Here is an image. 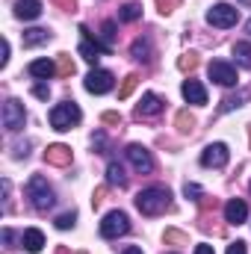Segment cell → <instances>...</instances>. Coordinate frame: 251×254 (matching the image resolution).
<instances>
[{
	"label": "cell",
	"instance_id": "6da1fadb",
	"mask_svg": "<svg viewBox=\"0 0 251 254\" xmlns=\"http://www.w3.org/2000/svg\"><path fill=\"white\" fill-rule=\"evenodd\" d=\"M169 204H172V195L166 187H148L136 195V210L142 216H160L169 210Z\"/></svg>",
	"mask_w": 251,
	"mask_h": 254
},
{
	"label": "cell",
	"instance_id": "7a4b0ae2",
	"mask_svg": "<svg viewBox=\"0 0 251 254\" xmlns=\"http://www.w3.org/2000/svg\"><path fill=\"white\" fill-rule=\"evenodd\" d=\"M27 198H30V204L39 210V213H45V210H51L54 207V190L48 187V181L42 178V175H33L30 178V184H27Z\"/></svg>",
	"mask_w": 251,
	"mask_h": 254
},
{
	"label": "cell",
	"instance_id": "3957f363",
	"mask_svg": "<svg viewBox=\"0 0 251 254\" xmlns=\"http://www.w3.org/2000/svg\"><path fill=\"white\" fill-rule=\"evenodd\" d=\"M80 119H83V113H80V107L74 101H63V104H57L51 110V127L60 130V133L71 130L74 125H80Z\"/></svg>",
	"mask_w": 251,
	"mask_h": 254
},
{
	"label": "cell",
	"instance_id": "277c9868",
	"mask_svg": "<svg viewBox=\"0 0 251 254\" xmlns=\"http://www.w3.org/2000/svg\"><path fill=\"white\" fill-rule=\"evenodd\" d=\"M127 231H130V219H127L122 210H113V213H107V216H104V222H101V237H104V240L125 237Z\"/></svg>",
	"mask_w": 251,
	"mask_h": 254
},
{
	"label": "cell",
	"instance_id": "5b68a950",
	"mask_svg": "<svg viewBox=\"0 0 251 254\" xmlns=\"http://www.w3.org/2000/svg\"><path fill=\"white\" fill-rule=\"evenodd\" d=\"M207 21H210L213 27H219V30H228V27H234V24L240 21V9L231 6V3H216V6L207 12Z\"/></svg>",
	"mask_w": 251,
	"mask_h": 254
},
{
	"label": "cell",
	"instance_id": "8992f818",
	"mask_svg": "<svg viewBox=\"0 0 251 254\" xmlns=\"http://www.w3.org/2000/svg\"><path fill=\"white\" fill-rule=\"evenodd\" d=\"M228 160H231V151H228V145H225V142L207 145V148L201 151V166H204V169H225V166H228Z\"/></svg>",
	"mask_w": 251,
	"mask_h": 254
},
{
	"label": "cell",
	"instance_id": "52a82bcc",
	"mask_svg": "<svg viewBox=\"0 0 251 254\" xmlns=\"http://www.w3.org/2000/svg\"><path fill=\"white\" fill-rule=\"evenodd\" d=\"M27 122V113H24V104L21 101H15V98H9L6 104H3V127L9 130V133H18L21 127Z\"/></svg>",
	"mask_w": 251,
	"mask_h": 254
},
{
	"label": "cell",
	"instance_id": "ba28073f",
	"mask_svg": "<svg viewBox=\"0 0 251 254\" xmlns=\"http://www.w3.org/2000/svg\"><path fill=\"white\" fill-rule=\"evenodd\" d=\"M86 92H92V95H107V92H113V86H116V77L110 74V71H101V68H95V71H89L86 74Z\"/></svg>",
	"mask_w": 251,
	"mask_h": 254
},
{
	"label": "cell",
	"instance_id": "9c48e42d",
	"mask_svg": "<svg viewBox=\"0 0 251 254\" xmlns=\"http://www.w3.org/2000/svg\"><path fill=\"white\" fill-rule=\"evenodd\" d=\"M125 154H127V160L133 163L136 172H142V175L154 172V157H151V151H148L145 145H127Z\"/></svg>",
	"mask_w": 251,
	"mask_h": 254
},
{
	"label": "cell",
	"instance_id": "30bf717a",
	"mask_svg": "<svg viewBox=\"0 0 251 254\" xmlns=\"http://www.w3.org/2000/svg\"><path fill=\"white\" fill-rule=\"evenodd\" d=\"M207 71H210V80H216L219 86H237V68H234L231 63L213 60Z\"/></svg>",
	"mask_w": 251,
	"mask_h": 254
},
{
	"label": "cell",
	"instance_id": "8fae6325",
	"mask_svg": "<svg viewBox=\"0 0 251 254\" xmlns=\"http://www.w3.org/2000/svg\"><path fill=\"white\" fill-rule=\"evenodd\" d=\"M163 107H166V101H163L160 95L148 92V95H142V101L136 104V119H151V116H160V113H163Z\"/></svg>",
	"mask_w": 251,
	"mask_h": 254
},
{
	"label": "cell",
	"instance_id": "7c38bea8",
	"mask_svg": "<svg viewBox=\"0 0 251 254\" xmlns=\"http://www.w3.org/2000/svg\"><path fill=\"white\" fill-rule=\"evenodd\" d=\"M249 219V204L243 201V198H231L228 204H225V222H231V225H243Z\"/></svg>",
	"mask_w": 251,
	"mask_h": 254
},
{
	"label": "cell",
	"instance_id": "4fadbf2b",
	"mask_svg": "<svg viewBox=\"0 0 251 254\" xmlns=\"http://www.w3.org/2000/svg\"><path fill=\"white\" fill-rule=\"evenodd\" d=\"M181 92H184V98H187L189 104H195V107H204L207 104V89L198 80H184Z\"/></svg>",
	"mask_w": 251,
	"mask_h": 254
},
{
	"label": "cell",
	"instance_id": "5bb4252c",
	"mask_svg": "<svg viewBox=\"0 0 251 254\" xmlns=\"http://www.w3.org/2000/svg\"><path fill=\"white\" fill-rule=\"evenodd\" d=\"M15 15H18L21 21H36V18L42 15V3H39V0H18V3H15Z\"/></svg>",
	"mask_w": 251,
	"mask_h": 254
},
{
	"label": "cell",
	"instance_id": "9a60e30c",
	"mask_svg": "<svg viewBox=\"0 0 251 254\" xmlns=\"http://www.w3.org/2000/svg\"><path fill=\"white\" fill-rule=\"evenodd\" d=\"M21 246L27 249V252H42L45 249V234L39 231V228H27L24 234H21Z\"/></svg>",
	"mask_w": 251,
	"mask_h": 254
},
{
	"label": "cell",
	"instance_id": "2e32d148",
	"mask_svg": "<svg viewBox=\"0 0 251 254\" xmlns=\"http://www.w3.org/2000/svg\"><path fill=\"white\" fill-rule=\"evenodd\" d=\"M45 163H51V166H68L71 163V148L68 145H51L45 151Z\"/></svg>",
	"mask_w": 251,
	"mask_h": 254
},
{
	"label": "cell",
	"instance_id": "e0dca14e",
	"mask_svg": "<svg viewBox=\"0 0 251 254\" xmlns=\"http://www.w3.org/2000/svg\"><path fill=\"white\" fill-rule=\"evenodd\" d=\"M36 80H51L54 74H57V65L51 63V60H36V63H30V68H27Z\"/></svg>",
	"mask_w": 251,
	"mask_h": 254
},
{
	"label": "cell",
	"instance_id": "ac0fdd59",
	"mask_svg": "<svg viewBox=\"0 0 251 254\" xmlns=\"http://www.w3.org/2000/svg\"><path fill=\"white\" fill-rule=\"evenodd\" d=\"M21 42H24V48H39V45L51 42V33L42 30V27H33V30H27V33L21 36Z\"/></svg>",
	"mask_w": 251,
	"mask_h": 254
},
{
	"label": "cell",
	"instance_id": "d6986e66",
	"mask_svg": "<svg viewBox=\"0 0 251 254\" xmlns=\"http://www.w3.org/2000/svg\"><path fill=\"white\" fill-rule=\"evenodd\" d=\"M107 184H110V187H119V190L127 187V175L119 163H110V166H107Z\"/></svg>",
	"mask_w": 251,
	"mask_h": 254
},
{
	"label": "cell",
	"instance_id": "ffe728a7",
	"mask_svg": "<svg viewBox=\"0 0 251 254\" xmlns=\"http://www.w3.org/2000/svg\"><path fill=\"white\" fill-rule=\"evenodd\" d=\"M130 54H133V60H139V63H151V45H148L145 39H136V42L130 45Z\"/></svg>",
	"mask_w": 251,
	"mask_h": 254
},
{
	"label": "cell",
	"instance_id": "44dd1931",
	"mask_svg": "<svg viewBox=\"0 0 251 254\" xmlns=\"http://www.w3.org/2000/svg\"><path fill=\"white\" fill-rule=\"evenodd\" d=\"M142 18V3H127V6H122L119 9V21H139Z\"/></svg>",
	"mask_w": 251,
	"mask_h": 254
},
{
	"label": "cell",
	"instance_id": "7402d4cb",
	"mask_svg": "<svg viewBox=\"0 0 251 254\" xmlns=\"http://www.w3.org/2000/svg\"><path fill=\"white\" fill-rule=\"evenodd\" d=\"M234 57H237V63L243 68H251V45L249 42H237L234 45Z\"/></svg>",
	"mask_w": 251,
	"mask_h": 254
},
{
	"label": "cell",
	"instance_id": "603a6c76",
	"mask_svg": "<svg viewBox=\"0 0 251 254\" xmlns=\"http://www.w3.org/2000/svg\"><path fill=\"white\" fill-rule=\"evenodd\" d=\"M175 125H178V130H181V133H192V127H195V119L189 116L187 110H181V113H178V119H175Z\"/></svg>",
	"mask_w": 251,
	"mask_h": 254
},
{
	"label": "cell",
	"instance_id": "cb8c5ba5",
	"mask_svg": "<svg viewBox=\"0 0 251 254\" xmlns=\"http://www.w3.org/2000/svg\"><path fill=\"white\" fill-rule=\"evenodd\" d=\"M136 83H139V74H127L125 83H122V89H119V98L125 101V98H130V92L136 89Z\"/></svg>",
	"mask_w": 251,
	"mask_h": 254
},
{
	"label": "cell",
	"instance_id": "d4e9b609",
	"mask_svg": "<svg viewBox=\"0 0 251 254\" xmlns=\"http://www.w3.org/2000/svg\"><path fill=\"white\" fill-rule=\"evenodd\" d=\"M57 71H60L63 77H71V74H74V63H71L68 54H60V57H57Z\"/></svg>",
	"mask_w": 251,
	"mask_h": 254
},
{
	"label": "cell",
	"instance_id": "484cf974",
	"mask_svg": "<svg viewBox=\"0 0 251 254\" xmlns=\"http://www.w3.org/2000/svg\"><path fill=\"white\" fill-rule=\"evenodd\" d=\"M101 36H104V45L113 48V42H116V21H107V24L101 27Z\"/></svg>",
	"mask_w": 251,
	"mask_h": 254
},
{
	"label": "cell",
	"instance_id": "4316f807",
	"mask_svg": "<svg viewBox=\"0 0 251 254\" xmlns=\"http://www.w3.org/2000/svg\"><path fill=\"white\" fill-rule=\"evenodd\" d=\"M184 195L192 198V201H201V198H204V190H201L198 184H187V187H184Z\"/></svg>",
	"mask_w": 251,
	"mask_h": 254
},
{
	"label": "cell",
	"instance_id": "83f0119b",
	"mask_svg": "<svg viewBox=\"0 0 251 254\" xmlns=\"http://www.w3.org/2000/svg\"><path fill=\"white\" fill-rule=\"evenodd\" d=\"M74 222H77L74 213H63V216L57 219V228H60V231H68V228H74Z\"/></svg>",
	"mask_w": 251,
	"mask_h": 254
},
{
	"label": "cell",
	"instance_id": "f1b7e54d",
	"mask_svg": "<svg viewBox=\"0 0 251 254\" xmlns=\"http://www.w3.org/2000/svg\"><path fill=\"white\" fill-rule=\"evenodd\" d=\"M178 3H181V0H157V6H160V12H163V15L175 12V9H178Z\"/></svg>",
	"mask_w": 251,
	"mask_h": 254
},
{
	"label": "cell",
	"instance_id": "f546056e",
	"mask_svg": "<svg viewBox=\"0 0 251 254\" xmlns=\"http://www.w3.org/2000/svg\"><path fill=\"white\" fill-rule=\"evenodd\" d=\"M178 65H181L184 71H192V68H198V57H195V54H187V57H184Z\"/></svg>",
	"mask_w": 251,
	"mask_h": 254
},
{
	"label": "cell",
	"instance_id": "4dcf8cb0",
	"mask_svg": "<svg viewBox=\"0 0 251 254\" xmlns=\"http://www.w3.org/2000/svg\"><path fill=\"white\" fill-rule=\"evenodd\" d=\"M228 254H249V252H246V243H243V240L231 243V246H228Z\"/></svg>",
	"mask_w": 251,
	"mask_h": 254
},
{
	"label": "cell",
	"instance_id": "1f68e13d",
	"mask_svg": "<svg viewBox=\"0 0 251 254\" xmlns=\"http://www.w3.org/2000/svg\"><path fill=\"white\" fill-rule=\"evenodd\" d=\"M33 95H36V98H42V101H48V95H51V89H48L45 83H39V86L33 89Z\"/></svg>",
	"mask_w": 251,
	"mask_h": 254
},
{
	"label": "cell",
	"instance_id": "d6a6232c",
	"mask_svg": "<svg viewBox=\"0 0 251 254\" xmlns=\"http://www.w3.org/2000/svg\"><path fill=\"white\" fill-rule=\"evenodd\" d=\"M101 119H104V125H122V116L119 113H104Z\"/></svg>",
	"mask_w": 251,
	"mask_h": 254
},
{
	"label": "cell",
	"instance_id": "836d02e7",
	"mask_svg": "<svg viewBox=\"0 0 251 254\" xmlns=\"http://www.w3.org/2000/svg\"><path fill=\"white\" fill-rule=\"evenodd\" d=\"M187 237L181 234V231H166V243H184Z\"/></svg>",
	"mask_w": 251,
	"mask_h": 254
},
{
	"label": "cell",
	"instance_id": "e575fe53",
	"mask_svg": "<svg viewBox=\"0 0 251 254\" xmlns=\"http://www.w3.org/2000/svg\"><path fill=\"white\" fill-rule=\"evenodd\" d=\"M3 243H6V249H15V246H12V243H15V234H12L9 228L3 231Z\"/></svg>",
	"mask_w": 251,
	"mask_h": 254
},
{
	"label": "cell",
	"instance_id": "d590c367",
	"mask_svg": "<svg viewBox=\"0 0 251 254\" xmlns=\"http://www.w3.org/2000/svg\"><path fill=\"white\" fill-rule=\"evenodd\" d=\"M195 254H216V252H213V246L201 243V246H195Z\"/></svg>",
	"mask_w": 251,
	"mask_h": 254
},
{
	"label": "cell",
	"instance_id": "8d00e7d4",
	"mask_svg": "<svg viewBox=\"0 0 251 254\" xmlns=\"http://www.w3.org/2000/svg\"><path fill=\"white\" fill-rule=\"evenodd\" d=\"M234 107H240V98H228L225 101V110H234Z\"/></svg>",
	"mask_w": 251,
	"mask_h": 254
},
{
	"label": "cell",
	"instance_id": "74e56055",
	"mask_svg": "<svg viewBox=\"0 0 251 254\" xmlns=\"http://www.w3.org/2000/svg\"><path fill=\"white\" fill-rule=\"evenodd\" d=\"M101 201H104V190H98V192H95V198H92V204H95V207H98V204H101Z\"/></svg>",
	"mask_w": 251,
	"mask_h": 254
},
{
	"label": "cell",
	"instance_id": "f35d334b",
	"mask_svg": "<svg viewBox=\"0 0 251 254\" xmlns=\"http://www.w3.org/2000/svg\"><path fill=\"white\" fill-rule=\"evenodd\" d=\"M122 254H142V249H136V246H130V249H125Z\"/></svg>",
	"mask_w": 251,
	"mask_h": 254
},
{
	"label": "cell",
	"instance_id": "ab89813d",
	"mask_svg": "<svg viewBox=\"0 0 251 254\" xmlns=\"http://www.w3.org/2000/svg\"><path fill=\"white\" fill-rule=\"evenodd\" d=\"M249 33H251V18H249Z\"/></svg>",
	"mask_w": 251,
	"mask_h": 254
},
{
	"label": "cell",
	"instance_id": "60d3db41",
	"mask_svg": "<svg viewBox=\"0 0 251 254\" xmlns=\"http://www.w3.org/2000/svg\"><path fill=\"white\" fill-rule=\"evenodd\" d=\"M249 190H251V184H249Z\"/></svg>",
	"mask_w": 251,
	"mask_h": 254
}]
</instances>
